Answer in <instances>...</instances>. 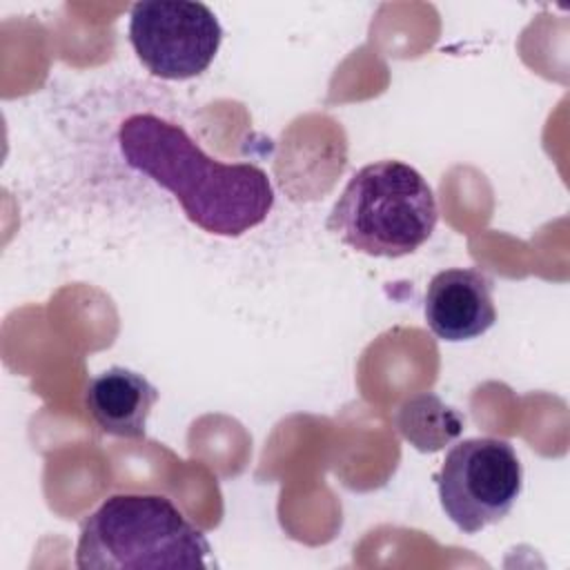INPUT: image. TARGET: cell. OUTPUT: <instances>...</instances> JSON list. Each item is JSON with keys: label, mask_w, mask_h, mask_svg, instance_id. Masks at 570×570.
<instances>
[{"label": "cell", "mask_w": 570, "mask_h": 570, "mask_svg": "<svg viewBox=\"0 0 570 570\" xmlns=\"http://www.w3.org/2000/svg\"><path fill=\"white\" fill-rule=\"evenodd\" d=\"M118 147L129 167L171 191L185 216L207 234L243 236L274 205L269 176L261 167L214 160L180 125L156 114L125 118Z\"/></svg>", "instance_id": "obj_1"}, {"label": "cell", "mask_w": 570, "mask_h": 570, "mask_svg": "<svg viewBox=\"0 0 570 570\" xmlns=\"http://www.w3.org/2000/svg\"><path fill=\"white\" fill-rule=\"evenodd\" d=\"M207 537L160 494H114L80 525V570L212 568Z\"/></svg>", "instance_id": "obj_2"}, {"label": "cell", "mask_w": 570, "mask_h": 570, "mask_svg": "<svg viewBox=\"0 0 570 570\" xmlns=\"http://www.w3.org/2000/svg\"><path fill=\"white\" fill-rule=\"evenodd\" d=\"M436 220V196L428 180L401 160H376L347 180L327 229L354 252L401 258L432 236Z\"/></svg>", "instance_id": "obj_3"}, {"label": "cell", "mask_w": 570, "mask_h": 570, "mask_svg": "<svg viewBox=\"0 0 570 570\" xmlns=\"http://www.w3.org/2000/svg\"><path fill=\"white\" fill-rule=\"evenodd\" d=\"M521 479L514 448L494 436L459 441L434 476L443 512L465 534H476L508 517L521 494Z\"/></svg>", "instance_id": "obj_4"}, {"label": "cell", "mask_w": 570, "mask_h": 570, "mask_svg": "<svg viewBox=\"0 0 570 570\" xmlns=\"http://www.w3.org/2000/svg\"><path fill=\"white\" fill-rule=\"evenodd\" d=\"M129 40L149 73L187 80L212 65L223 29L203 2L142 0L131 7Z\"/></svg>", "instance_id": "obj_5"}, {"label": "cell", "mask_w": 570, "mask_h": 570, "mask_svg": "<svg viewBox=\"0 0 570 570\" xmlns=\"http://www.w3.org/2000/svg\"><path fill=\"white\" fill-rule=\"evenodd\" d=\"M494 283L476 267H450L432 276L425 289L428 327L450 343L485 334L497 321Z\"/></svg>", "instance_id": "obj_6"}, {"label": "cell", "mask_w": 570, "mask_h": 570, "mask_svg": "<svg viewBox=\"0 0 570 570\" xmlns=\"http://www.w3.org/2000/svg\"><path fill=\"white\" fill-rule=\"evenodd\" d=\"M158 390L138 372L109 367L94 376L85 390V405L100 432L120 439H145L147 419Z\"/></svg>", "instance_id": "obj_7"}, {"label": "cell", "mask_w": 570, "mask_h": 570, "mask_svg": "<svg viewBox=\"0 0 570 570\" xmlns=\"http://www.w3.org/2000/svg\"><path fill=\"white\" fill-rule=\"evenodd\" d=\"M396 425L416 450L436 452L461 434L463 416L436 394L423 392L399 407Z\"/></svg>", "instance_id": "obj_8"}]
</instances>
